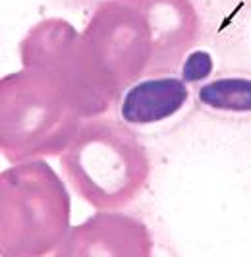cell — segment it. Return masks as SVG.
Instances as JSON below:
<instances>
[{
  "instance_id": "6da1fadb",
  "label": "cell",
  "mask_w": 251,
  "mask_h": 257,
  "mask_svg": "<svg viewBox=\"0 0 251 257\" xmlns=\"http://www.w3.org/2000/svg\"><path fill=\"white\" fill-rule=\"evenodd\" d=\"M74 190L99 209L130 203L149 176V159L136 134L108 120L81 130L62 157Z\"/></svg>"
},
{
  "instance_id": "7a4b0ae2",
  "label": "cell",
  "mask_w": 251,
  "mask_h": 257,
  "mask_svg": "<svg viewBox=\"0 0 251 257\" xmlns=\"http://www.w3.org/2000/svg\"><path fill=\"white\" fill-rule=\"evenodd\" d=\"M186 79L174 76L149 77L136 83L122 99L120 116L130 126H151L178 114L188 103Z\"/></svg>"
},
{
  "instance_id": "3957f363",
  "label": "cell",
  "mask_w": 251,
  "mask_h": 257,
  "mask_svg": "<svg viewBox=\"0 0 251 257\" xmlns=\"http://www.w3.org/2000/svg\"><path fill=\"white\" fill-rule=\"evenodd\" d=\"M197 99L211 110L251 114V79L249 77H218L203 83Z\"/></svg>"
},
{
  "instance_id": "277c9868",
  "label": "cell",
  "mask_w": 251,
  "mask_h": 257,
  "mask_svg": "<svg viewBox=\"0 0 251 257\" xmlns=\"http://www.w3.org/2000/svg\"><path fill=\"white\" fill-rule=\"evenodd\" d=\"M211 72H213V58L205 51L191 52L184 62V68H182V74H184L186 81H201Z\"/></svg>"
}]
</instances>
